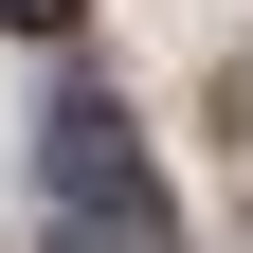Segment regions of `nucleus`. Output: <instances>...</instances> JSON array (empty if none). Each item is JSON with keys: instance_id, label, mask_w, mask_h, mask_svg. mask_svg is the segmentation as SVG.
<instances>
[{"instance_id": "nucleus-1", "label": "nucleus", "mask_w": 253, "mask_h": 253, "mask_svg": "<svg viewBox=\"0 0 253 253\" xmlns=\"http://www.w3.org/2000/svg\"><path fill=\"white\" fill-rule=\"evenodd\" d=\"M37 199H54V253H163V181H145V145H126L109 90H54Z\"/></svg>"}, {"instance_id": "nucleus-2", "label": "nucleus", "mask_w": 253, "mask_h": 253, "mask_svg": "<svg viewBox=\"0 0 253 253\" xmlns=\"http://www.w3.org/2000/svg\"><path fill=\"white\" fill-rule=\"evenodd\" d=\"M0 18H18V37H54V18H73V0H0Z\"/></svg>"}]
</instances>
